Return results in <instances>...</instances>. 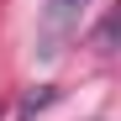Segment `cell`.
<instances>
[{"label":"cell","mask_w":121,"mask_h":121,"mask_svg":"<svg viewBox=\"0 0 121 121\" xmlns=\"http://www.w3.org/2000/svg\"><path fill=\"white\" fill-rule=\"evenodd\" d=\"M111 42H116V16H105V21L95 26V48H100V53H111Z\"/></svg>","instance_id":"2"},{"label":"cell","mask_w":121,"mask_h":121,"mask_svg":"<svg viewBox=\"0 0 121 121\" xmlns=\"http://www.w3.org/2000/svg\"><path fill=\"white\" fill-rule=\"evenodd\" d=\"M42 105H53V90H48V84H42V95H26V105H21V121H32Z\"/></svg>","instance_id":"3"},{"label":"cell","mask_w":121,"mask_h":121,"mask_svg":"<svg viewBox=\"0 0 121 121\" xmlns=\"http://www.w3.org/2000/svg\"><path fill=\"white\" fill-rule=\"evenodd\" d=\"M90 0H48V21H42V42H37V53L42 58H58L63 53V42L74 37L79 26V11H84Z\"/></svg>","instance_id":"1"}]
</instances>
